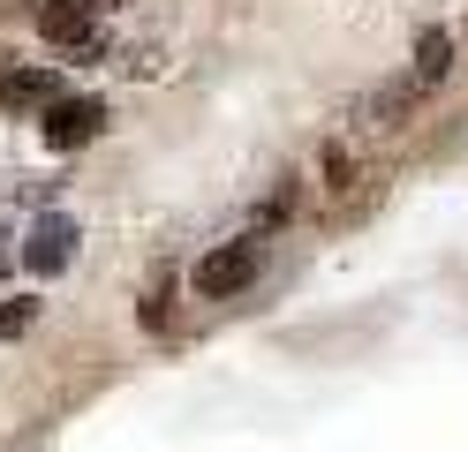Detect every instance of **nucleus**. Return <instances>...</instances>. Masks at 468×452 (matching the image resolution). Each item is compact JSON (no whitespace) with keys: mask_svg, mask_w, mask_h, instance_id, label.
Listing matches in <instances>:
<instances>
[{"mask_svg":"<svg viewBox=\"0 0 468 452\" xmlns=\"http://www.w3.org/2000/svg\"><path fill=\"white\" fill-rule=\"evenodd\" d=\"M38 38H46V46L99 38V0H46V8H38Z\"/></svg>","mask_w":468,"mask_h":452,"instance_id":"obj_3","label":"nucleus"},{"mask_svg":"<svg viewBox=\"0 0 468 452\" xmlns=\"http://www.w3.org/2000/svg\"><path fill=\"white\" fill-rule=\"evenodd\" d=\"M250 279H257V249H250V241H227V249H212V257L197 264V294H204V301L242 294Z\"/></svg>","mask_w":468,"mask_h":452,"instance_id":"obj_1","label":"nucleus"},{"mask_svg":"<svg viewBox=\"0 0 468 452\" xmlns=\"http://www.w3.org/2000/svg\"><path fill=\"white\" fill-rule=\"evenodd\" d=\"M446 68H453V38H446V30H423V38H416V76L438 83Z\"/></svg>","mask_w":468,"mask_h":452,"instance_id":"obj_6","label":"nucleus"},{"mask_svg":"<svg viewBox=\"0 0 468 452\" xmlns=\"http://www.w3.org/2000/svg\"><path fill=\"white\" fill-rule=\"evenodd\" d=\"M31 317H38V301H0V340H23Z\"/></svg>","mask_w":468,"mask_h":452,"instance_id":"obj_7","label":"nucleus"},{"mask_svg":"<svg viewBox=\"0 0 468 452\" xmlns=\"http://www.w3.org/2000/svg\"><path fill=\"white\" fill-rule=\"evenodd\" d=\"M69 257H76V226L69 219H38L31 241H23V264H31V271H61Z\"/></svg>","mask_w":468,"mask_h":452,"instance_id":"obj_4","label":"nucleus"},{"mask_svg":"<svg viewBox=\"0 0 468 452\" xmlns=\"http://www.w3.org/2000/svg\"><path fill=\"white\" fill-rule=\"evenodd\" d=\"M99 129H106V106H99V99H53V113H46V143H53V151L91 143Z\"/></svg>","mask_w":468,"mask_h":452,"instance_id":"obj_2","label":"nucleus"},{"mask_svg":"<svg viewBox=\"0 0 468 452\" xmlns=\"http://www.w3.org/2000/svg\"><path fill=\"white\" fill-rule=\"evenodd\" d=\"M46 99H53V68H16L8 83H0V106H8V113H31Z\"/></svg>","mask_w":468,"mask_h":452,"instance_id":"obj_5","label":"nucleus"}]
</instances>
